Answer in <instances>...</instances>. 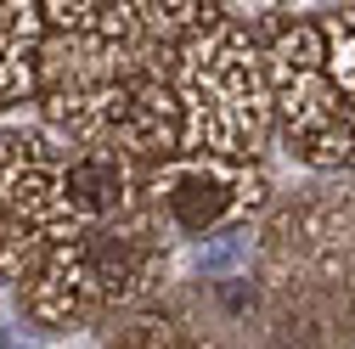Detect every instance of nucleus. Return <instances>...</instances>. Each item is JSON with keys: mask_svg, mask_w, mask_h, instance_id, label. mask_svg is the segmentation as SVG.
<instances>
[{"mask_svg": "<svg viewBox=\"0 0 355 349\" xmlns=\"http://www.w3.org/2000/svg\"><path fill=\"white\" fill-rule=\"evenodd\" d=\"M265 197V174L248 158H214V152H181L147 169V220L164 242L169 237H209L214 226L237 220L243 208Z\"/></svg>", "mask_w": 355, "mask_h": 349, "instance_id": "39448f33", "label": "nucleus"}, {"mask_svg": "<svg viewBox=\"0 0 355 349\" xmlns=\"http://www.w3.org/2000/svg\"><path fill=\"white\" fill-rule=\"evenodd\" d=\"M175 107H181V152L248 158L271 129V68L243 23L220 12L203 34L181 39L169 57Z\"/></svg>", "mask_w": 355, "mask_h": 349, "instance_id": "f257e3e1", "label": "nucleus"}, {"mask_svg": "<svg viewBox=\"0 0 355 349\" xmlns=\"http://www.w3.org/2000/svg\"><path fill=\"white\" fill-rule=\"evenodd\" d=\"M322 34H327V68L338 79V91L349 96V107H355V6L338 12L333 23H322Z\"/></svg>", "mask_w": 355, "mask_h": 349, "instance_id": "0eeeda50", "label": "nucleus"}, {"mask_svg": "<svg viewBox=\"0 0 355 349\" xmlns=\"http://www.w3.org/2000/svg\"><path fill=\"white\" fill-rule=\"evenodd\" d=\"M265 68H271V102L282 113L293 152L304 163H322V169H355V107L327 68L322 23L277 28Z\"/></svg>", "mask_w": 355, "mask_h": 349, "instance_id": "7ed1b4c3", "label": "nucleus"}, {"mask_svg": "<svg viewBox=\"0 0 355 349\" xmlns=\"http://www.w3.org/2000/svg\"><path fill=\"white\" fill-rule=\"evenodd\" d=\"M46 51V12L40 6H0V107L23 102L40 84Z\"/></svg>", "mask_w": 355, "mask_h": 349, "instance_id": "423d86ee", "label": "nucleus"}, {"mask_svg": "<svg viewBox=\"0 0 355 349\" xmlns=\"http://www.w3.org/2000/svg\"><path fill=\"white\" fill-rule=\"evenodd\" d=\"M79 231L62 186V147L46 136H0V282L40 271Z\"/></svg>", "mask_w": 355, "mask_h": 349, "instance_id": "20e7f679", "label": "nucleus"}, {"mask_svg": "<svg viewBox=\"0 0 355 349\" xmlns=\"http://www.w3.org/2000/svg\"><path fill=\"white\" fill-rule=\"evenodd\" d=\"M153 271H158V231L147 220V208L113 226H85L73 242H62L34 271L28 310L46 327H68V321H85L107 304L141 293Z\"/></svg>", "mask_w": 355, "mask_h": 349, "instance_id": "f03ea898", "label": "nucleus"}]
</instances>
